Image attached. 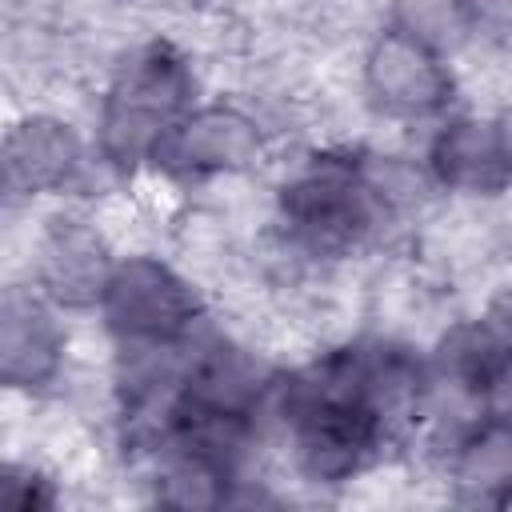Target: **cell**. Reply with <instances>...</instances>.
Returning a JSON list of instances; mask_svg holds the SVG:
<instances>
[{"mask_svg":"<svg viewBox=\"0 0 512 512\" xmlns=\"http://www.w3.org/2000/svg\"><path fill=\"white\" fill-rule=\"evenodd\" d=\"M196 104V68L180 44L152 36L132 44L112 68L100 108L92 152L120 176H136L152 164L164 132Z\"/></svg>","mask_w":512,"mask_h":512,"instance_id":"6da1fadb","label":"cell"},{"mask_svg":"<svg viewBox=\"0 0 512 512\" xmlns=\"http://www.w3.org/2000/svg\"><path fill=\"white\" fill-rule=\"evenodd\" d=\"M276 224L300 260L336 264L360 252L388 224L364 176V152L324 148L300 160L276 192Z\"/></svg>","mask_w":512,"mask_h":512,"instance_id":"7a4b0ae2","label":"cell"},{"mask_svg":"<svg viewBox=\"0 0 512 512\" xmlns=\"http://www.w3.org/2000/svg\"><path fill=\"white\" fill-rule=\"evenodd\" d=\"M112 344H184L204 324V296L156 252H120L92 308Z\"/></svg>","mask_w":512,"mask_h":512,"instance_id":"3957f363","label":"cell"},{"mask_svg":"<svg viewBox=\"0 0 512 512\" xmlns=\"http://www.w3.org/2000/svg\"><path fill=\"white\" fill-rule=\"evenodd\" d=\"M360 96L384 120L420 124L452 112V104L460 100V76L452 68V56L384 24L364 44Z\"/></svg>","mask_w":512,"mask_h":512,"instance_id":"277c9868","label":"cell"},{"mask_svg":"<svg viewBox=\"0 0 512 512\" xmlns=\"http://www.w3.org/2000/svg\"><path fill=\"white\" fill-rule=\"evenodd\" d=\"M268 156V128L240 104H192L156 144L148 172L180 184L236 180Z\"/></svg>","mask_w":512,"mask_h":512,"instance_id":"5b68a950","label":"cell"},{"mask_svg":"<svg viewBox=\"0 0 512 512\" xmlns=\"http://www.w3.org/2000/svg\"><path fill=\"white\" fill-rule=\"evenodd\" d=\"M88 140L56 112H24L0 128V200L68 196L88 176Z\"/></svg>","mask_w":512,"mask_h":512,"instance_id":"8992f818","label":"cell"},{"mask_svg":"<svg viewBox=\"0 0 512 512\" xmlns=\"http://www.w3.org/2000/svg\"><path fill=\"white\" fill-rule=\"evenodd\" d=\"M432 188L460 200H500L508 188V120L504 112H444L424 144Z\"/></svg>","mask_w":512,"mask_h":512,"instance_id":"52a82bcc","label":"cell"},{"mask_svg":"<svg viewBox=\"0 0 512 512\" xmlns=\"http://www.w3.org/2000/svg\"><path fill=\"white\" fill-rule=\"evenodd\" d=\"M116 256L120 252L96 216L56 212L44 220V228L32 240L28 280L60 312H92Z\"/></svg>","mask_w":512,"mask_h":512,"instance_id":"ba28073f","label":"cell"},{"mask_svg":"<svg viewBox=\"0 0 512 512\" xmlns=\"http://www.w3.org/2000/svg\"><path fill=\"white\" fill-rule=\"evenodd\" d=\"M68 328L60 308L28 280L0 288V392L36 396L68 368Z\"/></svg>","mask_w":512,"mask_h":512,"instance_id":"9c48e42d","label":"cell"},{"mask_svg":"<svg viewBox=\"0 0 512 512\" xmlns=\"http://www.w3.org/2000/svg\"><path fill=\"white\" fill-rule=\"evenodd\" d=\"M444 480L464 504H496L512 480V428L508 416H480L460 428L444 448Z\"/></svg>","mask_w":512,"mask_h":512,"instance_id":"30bf717a","label":"cell"},{"mask_svg":"<svg viewBox=\"0 0 512 512\" xmlns=\"http://www.w3.org/2000/svg\"><path fill=\"white\" fill-rule=\"evenodd\" d=\"M384 24L456 56L472 44V0H384Z\"/></svg>","mask_w":512,"mask_h":512,"instance_id":"8fae6325","label":"cell"},{"mask_svg":"<svg viewBox=\"0 0 512 512\" xmlns=\"http://www.w3.org/2000/svg\"><path fill=\"white\" fill-rule=\"evenodd\" d=\"M56 504V484L44 468L24 464V460H0V508H52Z\"/></svg>","mask_w":512,"mask_h":512,"instance_id":"7c38bea8","label":"cell"},{"mask_svg":"<svg viewBox=\"0 0 512 512\" xmlns=\"http://www.w3.org/2000/svg\"><path fill=\"white\" fill-rule=\"evenodd\" d=\"M0 208H4V200H0Z\"/></svg>","mask_w":512,"mask_h":512,"instance_id":"4fadbf2b","label":"cell"}]
</instances>
